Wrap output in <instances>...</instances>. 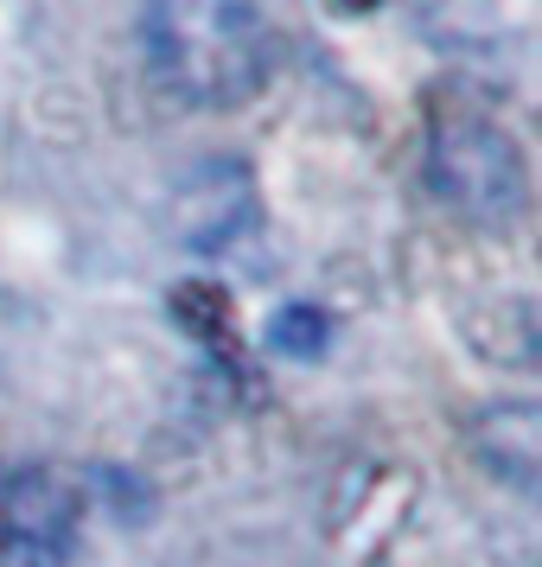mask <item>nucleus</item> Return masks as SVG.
I'll return each mask as SVG.
<instances>
[{"mask_svg": "<svg viewBox=\"0 0 542 567\" xmlns=\"http://www.w3.org/2000/svg\"><path fill=\"white\" fill-rule=\"evenodd\" d=\"M472 446H479V460H485L498 478H511L517 491H536V472H542V409H536V402H498V409L479 414Z\"/></svg>", "mask_w": 542, "mask_h": 567, "instance_id": "nucleus-3", "label": "nucleus"}, {"mask_svg": "<svg viewBox=\"0 0 542 567\" xmlns=\"http://www.w3.org/2000/svg\"><path fill=\"white\" fill-rule=\"evenodd\" d=\"M326 7H338V13H370L377 0H326Z\"/></svg>", "mask_w": 542, "mask_h": 567, "instance_id": "nucleus-6", "label": "nucleus"}, {"mask_svg": "<svg viewBox=\"0 0 542 567\" xmlns=\"http://www.w3.org/2000/svg\"><path fill=\"white\" fill-rule=\"evenodd\" d=\"M141 45L154 78L192 109L249 103L268 78L262 0H141Z\"/></svg>", "mask_w": 542, "mask_h": 567, "instance_id": "nucleus-1", "label": "nucleus"}, {"mask_svg": "<svg viewBox=\"0 0 542 567\" xmlns=\"http://www.w3.org/2000/svg\"><path fill=\"white\" fill-rule=\"evenodd\" d=\"M268 344L287 351V358H319V351L333 344V319L319 307H282L275 326H268Z\"/></svg>", "mask_w": 542, "mask_h": 567, "instance_id": "nucleus-5", "label": "nucleus"}, {"mask_svg": "<svg viewBox=\"0 0 542 567\" xmlns=\"http://www.w3.org/2000/svg\"><path fill=\"white\" fill-rule=\"evenodd\" d=\"M173 312H180L192 332L205 338V344H217V351H236L231 338V293L211 281H185L180 293H173Z\"/></svg>", "mask_w": 542, "mask_h": 567, "instance_id": "nucleus-4", "label": "nucleus"}, {"mask_svg": "<svg viewBox=\"0 0 542 567\" xmlns=\"http://www.w3.org/2000/svg\"><path fill=\"white\" fill-rule=\"evenodd\" d=\"M428 192L472 230H504L530 205V159L498 115L447 103L428 122Z\"/></svg>", "mask_w": 542, "mask_h": 567, "instance_id": "nucleus-2", "label": "nucleus"}]
</instances>
